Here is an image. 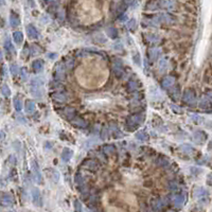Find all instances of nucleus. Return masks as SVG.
<instances>
[{
    "instance_id": "nucleus-1",
    "label": "nucleus",
    "mask_w": 212,
    "mask_h": 212,
    "mask_svg": "<svg viewBox=\"0 0 212 212\" xmlns=\"http://www.w3.org/2000/svg\"><path fill=\"white\" fill-rule=\"evenodd\" d=\"M144 122V116L142 114H134V115L129 116L126 120L125 126L128 131H135L137 127H139L140 125Z\"/></svg>"
},
{
    "instance_id": "nucleus-2",
    "label": "nucleus",
    "mask_w": 212,
    "mask_h": 212,
    "mask_svg": "<svg viewBox=\"0 0 212 212\" xmlns=\"http://www.w3.org/2000/svg\"><path fill=\"white\" fill-rule=\"evenodd\" d=\"M31 95L36 99H40L44 95V83L39 78H33L30 84Z\"/></svg>"
},
{
    "instance_id": "nucleus-3",
    "label": "nucleus",
    "mask_w": 212,
    "mask_h": 212,
    "mask_svg": "<svg viewBox=\"0 0 212 212\" xmlns=\"http://www.w3.org/2000/svg\"><path fill=\"white\" fill-rule=\"evenodd\" d=\"M183 101L188 105H194L196 103V92L193 88H187L183 91Z\"/></svg>"
},
{
    "instance_id": "nucleus-4",
    "label": "nucleus",
    "mask_w": 212,
    "mask_h": 212,
    "mask_svg": "<svg viewBox=\"0 0 212 212\" xmlns=\"http://www.w3.org/2000/svg\"><path fill=\"white\" fill-rule=\"evenodd\" d=\"M76 185H78V190H80V192L83 195H87L89 189H88V186H87V183H86L85 179H84L80 174H76Z\"/></svg>"
},
{
    "instance_id": "nucleus-5",
    "label": "nucleus",
    "mask_w": 212,
    "mask_h": 212,
    "mask_svg": "<svg viewBox=\"0 0 212 212\" xmlns=\"http://www.w3.org/2000/svg\"><path fill=\"white\" fill-rule=\"evenodd\" d=\"M54 78L57 81H64L66 78V67L63 63L59 64L54 70Z\"/></svg>"
},
{
    "instance_id": "nucleus-6",
    "label": "nucleus",
    "mask_w": 212,
    "mask_h": 212,
    "mask_svg": "<svg viewBox=\"0 0 212 212\" xmlns=\"http://www.w3.org/2000/svg\"><path fill=\"white\" fill-rule=\"evenodd\" d=\"M171 202H173L175 206H181L186 200V194L183 192L176 193V194L171 195Z\"/></svg>"
},
{
    "instance_id": "nucleus-7",
    "label": "nucleus",
    "mask_w": 212,
    "mask_h": 212,
    "mask_svg": "<svg viewBox=\"0 0 212 212\" xmlns=\"http://www.w3.org/2000/svg\"><path fill=\"white\" fill-rule=\"evenodd\" d=\"M32 173H33V177H34V180L36 183H42L43 181V177H42V174L39 172V168L37 166L36 161L33 160L32 161Z\"/></svg>"
},
{
    "instance_id": "nucleus-8",
    "label": "nucleus",
    "mask_w": 212,
    "mask_h": 212,
    "mask_svg": "<svg viewBox=\"0 0 212 212\" xmlns=\"http://www.w3.org/2000/svg\"><path fill=\"white\" fill-rule=\"evenodd\" d=\"M1 205L7 206V207H11L14 205V197L10 193L2 192L1 193Z\"/></svg>"
},
{
    "instance_id": "nucleus-9",
    "label": "nucleus",
    "mask_w": 212,
    "mask_h": 212,
    "mask_svg": "<svg viewBox=\"0 0 212 212\" xmlns=\"http://www.w3.org/2000/svg\"><path fill=\"white\" fill-rule=\"evenodd\" d=\"M192 139L196 144H202L207 140V134L205 132H202V131H196L193 134Z\"/></svg>"
},
{
    "instance_id": "nucleus-10",
    "label": "nucleus",
    "mask_w": 212,
    "mask_h": 212,
    "mask_svg": "<svg viewBox=\"0 0 212 212\" xmlns=\"http://www.w3.org/2000/svg\"><path fill=\"white\" fill-rule=\"evenodd\" d=\"M52 100L56 103H65L68 100V95L64 91H56V92L52 93Z\"/></svg>"
},
{
    "instance_id": "nucleus-11",
    "label": "nucleus",
    "mask_w": 212,
    "mask_h": 212,
    "mask_svg": "<svg viewBox=\"0 0 212 212\" xmlns=\"http://www.w3.org/2000/svg\"><path fill=\"white\" fill-rule=\"evenodd\" d=\"M62 115L65 117V119L69 120V121H72L76 116V110L72 107H66L62 110Z\"/></svg>"
},
{
    "instance_id": "nucleus-12",
    "label": "nucleus",
    "mask_w": 212,
    "mask_h": 212,
    "mask_svg": "<svg viewBox=\"0 0 212 212\" xmlns=\"http://www.w3.org/2000/svg\"><path fill=\"white\" fill-rule=\"evenodd\" d=\"M161 9V0H149L145 4L146 11H156Z\"/></svg>"
},
{
    "instance_id": "nucleus-13",
    "label": "nucleus",
    "mask_w": 212,
    "mask_h": 212,
    "mask_svg": "<svg viewBox=\"0 0 212 212\" xmlns=\"http://www.w3.org/2000/svg\"><path fill=\"white\" fill-rule=\"evenodd\" d=\"M193 195H194L197 200H204L205 198L208 197V192L207 190H205V189L202 188V187H197V188H195L194 191H193Z\"/></svg>"
},
{
    "instance_id": "nucleus-14",
    "label": "nucleus",
    "mask_w": 212,
    "mask_h": 212,
    "mask_svg": "<svg viewBox=\"0 0 212 212\" xmlns=\"http://www.w3.org/2000/svg\"><path fill=\"white\" fill-rule=\"evenodd\" d=\"M32 202L37 207L42 206V194L37 188H34L32 190Z\"/></svg>"
},
{
    "instance_id": "nucleus-15",
    "label": "nucleus",
    "mask_w": 212,
    "mask_h": 212,
    "mask_svg": "<svg viewBox=\"0 0 212 212\" xmlns=\"http://www.w3.org/2000/svg\"><path fill=\"white\" fill-rule=\"evenodd\" d=\"M114 73L117 78H122L123 76V67H122V63L120 59H116L114 63Z\"/></svg>"
},
{
    "instance_id": "nucleus-16",
    "label": "nucleus",
    "mask_w": 212,
    "mask_h": 212,
    "mask_svg": "<svg viewBox=\"0 0 212 212\" xmlns=\"http://www.w3.org/2000/svg\"><path fill=\"white\" fill-rule=\"evenodd\" d=\"M175 84V78L173 76H167L161 82V87L164 89H171Z\"/></svg>"
},
{
    "instance_id": "nucleus-17",
    "label": "nucleus",
    "mask_w": 212,
    "mask_h": 212,
    "mask_svg": "<svg viewBox=\"0 0 212 212\" xmlns=\"http://www.w3.org/2000/svg\"><path fill=\"white\" fill-rule=\"evenodd\" d=\"M200 107L202 109H205V110H208V109H211L212 108V100L210 99L209 97H204L202 98V100L200 102Z\"/></svg>"
},
{
    "instance_id": "nucleus-18",
    "label": "nucleus",
    "mask_w": 212,
    "mask_h": 212,
    "mask_svg": "<svg viewBox=\"0 0 212 212\" xmlns=\"http://www.w3.org/2000/svg\"><path fill=\"white\" fill-rule=\"evenodd\" d=\"M27 34H28V36H29L30 38L36 39V38H38L39 33H38V31H37V29L34 27V26H33V24H28L27 26Z\"/></svg>"
},
{
    "instance_id": "nucleus-19",
    "label": "nucleus",
    "mask_w": 212,
    "mask_h": 212,
    "mask_svg": "<svg viewBox=\"0 0 212 212\" xmlns=\"http://www.w3.org/2000/svg\"><path fill=\"white\" fill-rule=\"evenodd\" d=\"M160 53H161V50L157 47H154V48H151L149 50V56H150V59L152 62H155L159 59V56H160Z\"/></svg>"
},
{
    "instance_id": "nucleus-20",
    "label": "nucleus",
    "mask_w": 212,
    "mask_h": 212,
    "mask_svg": "<svg viewBox=\"0 0 212 212\" xmlns=\"http://www.w3.org/2000/svg\"><path fill=\"white\" fill-rule=\"evenodd\" d=\"M72 156H73V151L69 149V147H65V149L63 150V152H62V159H63V161H65V162L70 161Z\"/></svg>"
},
{
    "instance_id": "nucleus-21",
    "label": "nucleus",
    "mask_w": 212,
    "mask_h": 212,
    "mask_svg": "<svg viewBox=\"0 0 212 212\" xmlns=\"http://www.w3.org/2000/svg\"><path fill=\"white\" fill-rule=\"evenodd\" d=\"M10 24L12 27H18L20 24L19 15L15 12H11L10 14Z\"/></svg>"
},
{
    "instance_id": "nucleus-22",
    "label": "nucleus",
    "mask_w": 212,
    "mask_h": 212,
    "mask_svg": "<svg viewBox=\"0 0 212 212\" xmlns=\"http://www.w3.org/2000/svg\"><path fill=\"white\" fill-rule=\"evenodd\" d=\"M72 124L76 125V127H81V128H86L88 126V123L83 119H80V118H74L72 120Z\"/></svg>"
},
{
    "instance_id": "nucleus-23",
    "label": "nucleus",
    "mask_w": 212,
    "mask_h": 212,
    "mask_svg": "<svg viewBox=\"0 0 212 212\" xmlns=\"http://www.w3.org/2000/svg\"><path fill=\"white\" fill-rule=\"evenodd\" d=\"M32 68L35 72H40L44 68V62L42 59H36L32 63Z\"/></svg>"
},
{
    "instance_id": "nucleus-24",
    "label": "nucleus",
    "mask_w": 212,
    "mask_h": 212,
    "mask_svg": "<svg viewBox=\"0 0 212 212\" xmlns=\"http://www.w3.org/2000/svg\"><path fill=\"white\" fill-rule=\"evenodd\" d=\"M13 39H14L15 44L17 45H20L22 42H23V34H22V32L20 31H16L13 33Z\"/></svg>"
},
{
    "instance_id": "nucleus-25",
    "label": "nucleus",
    "mask_w": 212,
    "mask_h": 212,
    "mask_svg": "<svg viewBox=\"0 0 212 212\" xmlns=\"http://www.w3.org/2000/svg\"><path fill=\"white\" fill-rule=\"evenodd\" d=\"M47 171V174H48L49 177H51L52 179H53L55 183H57L59 179V172H56L55 170H53V169H50V170H46Z\"/></svg>"
},
{
    "instance_id": "nucleus-26",
    "label": "nucleus",
    "mask_w": 212,
    "mask_h": 212,
    "mask_svg": "<svg viewBox=\"0 0 212 212\" xmlns=\"http://www.w3.org/2000/svg\"><path fill=\"white\" fill-rule=\"evenodd\" d=\"M35 110V103L32 100H28L26 102V112L28 114H33Z\"/></svg>"
},
{
    "instance_id": "nucleus-27",
    "label": "nucleus",
    "mask_w": 212,
    "mask_h": 212,
    "mask_svg": "<svg viewBox=\"0 0 212 212\" xmlns=\"http://www.w3.org/2000/svg\"><path fill=\"white\" fill-rule=\"evenodd\" d=\"M4 49L7 50V52H10V53H14L15 50H14V46L12 45V43H11L10 38L9 37H7L4 40Z\"/></svg>"
},
{
    "instance_id": "nucleus-28",
    "label": "nucleus",
    "mask_w": 212,
    "mask_h": 212,
    "mask_svg": "<svg viewBox=\"0 0 212 212\" xmlns=\"http://www.w3.org/2000/svg\"><path fill=\"white\" fill-rule=\"evenodd\" d=\"M136 138L139 140V141H142V142H145L149 140V136H147V134H146L145 132H143V131H140V132L137 133Z\"/></svg>"
},
{
    "instance_id": "nucleus-29",
    "label": "nucleus",
    "mask_w": 212,
    "mask_h": 212,
    "mask_svg": "<svg viewBox=\"0 0 212 212\" xmlns=\"http://www.w3.org/2000/svg\"><path fill=\"white\" fill-rule=\"evenodd\" d=\"M168 69V61H167L166 57H162L159 62V71L161 73L164 72V71Z\"/></svg>"
},
{
    "instance_id": "nucleus-30",
    "label": "nucleus",
    "mask_w": 212,
    "mask_h": 212,
    "mask_svg": "<svg viewBox=\"0 0 212 212\" xmlns=\"http://www.w3.org/2000/svg\"><path fill=\"white\" fill-rule=\"evenodd\" d=\"M107 34H108V36H109L110 38L115 39V38H117L118 37V30L116 29V28H114V27H109L107 29Z\"/></svg>"
},
{
    "instance_id": "nucleus-31",
    "label": "nucleus",
    "mask_w": 212,
    "mask_h": 212,
    "mask_svg": "<svg viewBox=\"0 0 212 212\" xmlns=\"http://www.w3.org/2000/svg\"><path fill=\"white\" fill-rule=\"evenodd\" d=\"M162 202L160 200H155L153 202H152V207H153L154 210L156 211H159V210H162Z\"/></svg>"
},
{
    "instance_id": "nucleus-32",
    "label": "nucleus",
    "mask_w": 212,
    "mask_h": 212,
    "mask_svg": "<svg viewBox=\"0 0 212 212\" xmlns=\"http://www.w3.org/2000/svg\"><path fill=\"white\" fill-rule=\"evenodd\" d=\"M1 93H2L3 97L5 98H9L11 95V89L10 87H9V85H7V84H4V85H2V87H1Z\"/></svg>"
},
{
    "instance_id": "nucleus-33",
    "label": "nucleus",
    "mask_w": 212,
    "mask_h": 212,
    "mask_svg": "<svg viewBox=\"0 0 212 212\" xmlns=\"http://www.w3.org/2000/svg\"><path fill=\"white\" fill-rule=\"evenodd\" d=\"M136 27H137V21L135 18H132V19L127 22V29L131 30L132 32L136 31Z\"/></svg>"
},
{
    "instance_id": "nucleus-34",
    "label": "nucleus",
    "mask_w": 212,
    "mask_h": 212,
    "mask_svg": "<svg viewBox=\"0 0 212 212\" xmlns=\"http://www.w3.org/2000/svg\"><path fill=\"white\" fill-rule=\"evenodd\" d=\"M103 151H104L105 154H114L116 151V147L112 144H107L103 147Z\"/></svg>"
},
{
    "instance_id": "nucleus-35",
    "label": "nucleus",
    "mask_w": 212,
    "mask_h": 212,
    "mask_svg": "<svg viewBox=\"0 0 212 212\" xmlns=\"http://www.w3.org/2000/svg\"><path fill=\"white\" fill-rule=\"evenodd\" d=\"M13 102H14V108L16 109V112H21V109H22V103H21V101H20L18 98H15Z\"/></svg>"
},
{
    "instance_id": "nucleus-36",
    "label": "nucleus",
    "mask_w": 212,
    "mask_h": 212,
    "mask_svg": "<svg viewBox=\"0 0 212 212\" xmlns=\"http://www.w3.org/2000/svg\"><path fill=\"white\" fill-rule=\"evenodd\" d=\"M10 71H11V73H12L13 76H18V73H19V67H18V65H16V64H12V65L10 66Z\"/></svg>"
},
{
    "instance_id": "nucleus-37",
    "label": "nucleus",
    "mask_w": 212,
    "mask_h": 212,
    "mask_svg": "<svg viewBox=\"0 0 212 212\" xmlns=\"http://www.w3.org/2000/svg\"><path fill=\"white\" fill-rule=\"evenodd\" d=\"M127 86H128L127 88H128V90H129V91H135V90L137 89V88L139 87V86H138V83H137V82H136L135 80H131V81H129V82H128V85H127Z\"/></svg>"
},
{
    "instance_id": "nucleus-38",
    "label": "nucleus",
    "mask_w": 212,
    "mask_h": 212,
    "mask_svg": "<svg viewBox=\"0 0 212 212\" xmlns=\"http://www.w3.org/2000/svg\"><path fill=\"white\" fill-rule=\"evenodd\" d=\"M145 38L149 43H156L159 40V37L156 34H146Z\"/></svg>"
},
{
    "instance_id": "nucleus-39",
    "label": "nucleus",
    "mask_w": 212,
    "mask_h": 212,
    "mask_svg": "<svg viewBox=\"0 0 212 212\" xmlns=\"http://www.w3.org/2000/svg\"><path fill=\"white\" fill-rule=\"evenodd\" d=\"M180 149L183 150L186 154H191L193 153V152H195V150L193 149L191 145H189V144H183V145L180 146Z\"/></svg>"
},
{
    "instance_id": "nucleus-40",
    "label": "nucleus",
    "mask_w": 212,
    "mask_h": 212,
    "mask_svg": "<svg viewBox=\"0 0 212 212\" xmlns=\"http://www.w3.org/2000/svg\"><path fill=\"white\" fill-rule=\"evenodd\" d=\"M157 164L160 167H168L170 164V161H169V159L164 158V157H159L158 160H157Z\"/></svg>"
},
{
    "instance_id": "nucleus-41",
    "label": "nucleus",
    "mask_w": 212,
    "mask_h": 212,
    "mask_svg": "<svg viewBox=\"0 0 212 212\" xmlns=\"http://www.w3.org/2000/svg\"><path fill=\"white\" fill-rule=\"evenodd\" d=\"M86 167H87L89 170L91 171H95L98 169V164L95 161H87V164H86Z\"/></svg>"
},
{
    "instance_id": "nucleus-42",
    "label": "nucleus",
    "mask_w": 212,
    "mask_h": 212,
    "mask_svg": "<svg viewBox=\"0 0 212 212\" xmlns=\"http://www.w3.org/2000/svg\"><path fill=\"white\" fill-rule=\"evenodd\" d=\"M170 92H171V97L173 98L174 100H177V99H178V93H179V91H178L177 88H171Z\"/></svg>"
},
{
    "instance_id": "nucleus-43",
    "label": "nucleus",
    "mask_w": 212,
    "mask_h": 212,
    "mask_svg": "<svg viewBox=\"0 0 212 212\" xmlns=\"http://www.w3.org/2000/svg\"><path fill=\"white\" fill-rule=\"evenodd\" d=\"M110 132H112V134L114 135L116 138H120V137L122 136V133L117 128V126H115L114 128H110Z\"/></svg>"
},
{
    "instance_id": "nucleus-44",
    "label": "nucleus",
    "mask_w": 212,
    "mask_h": 212,
    "mask_svg": "<svg viewBox=\"0 0 212 212\" xmlns=\"http://www.w3.org/2000/svg\"><path fill=\"white\" fill-rule=\"evenodd\" d=\"M133 59H134V63H136V65L140 66V61H141V59H140V54L137 51L135 52L134 55H133Z\"/></svg>"
},
{
    "instance_id": "nucleus-45",
    "label": "nucleus",
    "mask_w": 212,
    "mask_h": 212,
    "mask_svg": "<svg viewBox=\"0 0 212 212\" xmlns=\"http://www.w3.org/2000/svg\"><path fill=\"white\" fill-rule=\"evenodd\" d=\"M20 74H21V80L22 81H26L28 78V71L26 68H22L20 70Z\"/></svg>"
},
{
    "instance_id": "nucleus-46",
    "label": "nucleus",
    "mask_w": 212,
    "mask_h": 212,
    "mask_svg": "<svg viewBox=\"0 0 212 212\" xmlns=\"http://www.w3.org/2000/svg\"><path fill=\"white\" fill-rule=\"evenodd\" d=\"M74 209H76V211H82V206H81V202L78 200H74Z\"/></svg>"
},
{
    "instance_id": "nucleus-47",
    "label": "nucleus",
    "mask_w": 212,
    "mask_h": 212,
    "mask_svg": "<svg viewBox=\"0 0 212 212\" xmlns=\"http://www.w3.org/2000/svg\"><path fill=\"white\" fill-rule=\"evenodd\" d=\"M9 161H10L11 164H17V159H16V157H15L14 155H11V156L9 157Z\"/></svg>"
},
{
    "instance_id": "nucleus-48",
    "label": "nucleus",
    "mask_w": 212,
    "mask_h": 212,
    "mask_svg": "<svg viewBox=\"0 0 212 212\" xmlns=\"http://www.w3.org/2000/svg\"><path fill=\"white\" fill-rule=\"evenodd\" d=\"M207 185L208 186H212V173L208 174V176H207Z\"/></svg>"
},
{
    "instance_id": "nucleus-49",
    "label": "nucleus",
    "mask_w": 212,
    "mask_h": 212,
    "mask_svg": "<svg viewBox=\"0 0 212 212\" xmlns=\"http://www.w3.org/2000/svg\"><path fill=\"white\" fill-rule=\"evenodd\" d=\"M114 49L115 50H123V46H122V44H115L114 45Z\"/></svg>"
},
{
    "instance_id": "nucleus-50",
    "label": "nucleus",
    "mask_w": 212,
    "mask_h": 212,
    "mask_svg": "<svg viewBox=\"0 0 212 212\" xmlns=\"http://www.w3.org/2000/svg\"><path fill=\"white\" fill-rule=\"evenodd\" d=\"M172 109L175 110V112H180V110H181L179 107H176L175 105H172Z\"/></svg>"
},
{
    "instance_id": "nucleus-51",
    "label": "nucleus",
    "mask_w": 212,
    "mask_h": 212,
    "mask_svg": "<svg viewBox=\"0 0 212 212\" xmlns=\"http://www.w3.org/2000/svg\"><path fill=\"white\" fill-rule=\"evenodd\" d=\"M208 97L212 100V91H209V92H208Z\"/></svg>"
},
{
    "instance_id": "nucleus-52",
    "label": "nucleus",
    "mask_w": 212,
    "mask_h": 212,
    "mask_svg": "<svg viewBox=\"0 0 212 212\" xmlns=\"http://www.w3.org/2000/svg\"><path fill=\"white\" fill-rule=\"evenodd\" d=\"M3 139H4V133L1 132V140H3Z\"/></svg>"
},
{
    "instance_id": "nucleus-53",
    "label": "nucleus",
    "mask_w": 212,
    "mask_h": 212,
    "mask_svg": "<svg viewBox=\"0 0 212 212\" xmlns=\"http://www.w3.org/2000/svg\"><path fill=\"white\" fill-rule=\"evenodd\" d=\"M1 3L3 4V3H4V0H1Z\"/></svg>"
}]
</instances>
